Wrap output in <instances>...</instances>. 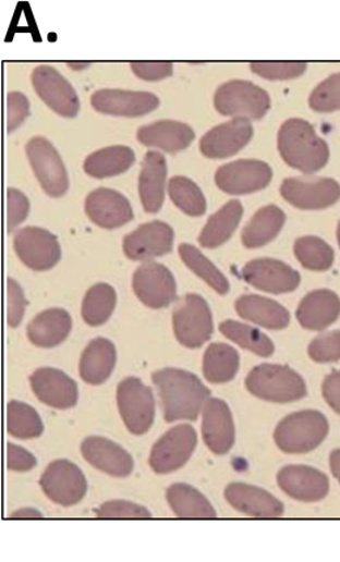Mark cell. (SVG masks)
Returning a JSON list of instances; mask_svg holds the SVG:
<instances>
[{"instance_id": "obj_56", "label": "cell", "mask_w": 340, "mask_h": 562, "mask_svg": "<svg viewBox=\"0 0 340 562\" xmlns=\"http://www.w3.org/2000/svg\"><path fill=\"white\" fill-rule=\"evenodd\" d=\"M337 235H338V242H339V246H340V222H339V225H338Z\"/></svg>"}, {"instance_id": "obj_9", "label": "cell", "mask_w": 340, "mask_h": 562, "mask_svg": "<svg viewBox=\"0 0 340 562\" xmlns=\"http://www.w3.org/2000/svg\"><path fill=\"white\" fill-rule=\"evenodd\" d=\"M196 448V433L190 425H179L167 431L155 443L149 455V466L156 474H170L182 468Z\"/></svg>"}, {"instance_id": "obj_13", "label": "cell", "mask_w": 340, "mask_h": 562, "mask_svg": "<svg viewBox=\"0 0 340 562\" xmlns=\"http://www.w3.org/2000/svg\"><path fill=\"white\" fill-rule=\"evenodd\" d=\"M33 87L41 100L57 114L74 118L81 110L76 90L68 78L50 65H38L32 74Z\"/></svg>"}, {"instance_id": "obj_1", "label": "cell", "mask_w": 340, "mask_h": 562, "mask_svg": "<svg viewBox=\"0 0 340 562\" xmlns=\"http://www.w3.org/2000/svg\"><path fill=\"white\" fill-rule=\"evenodd\" d=\"M153 381L167 423L196 420L211 395L201 379L186 370L162 369L154 372Z\"/></svg>"}, {"instance_id": "obj_16", "label": "cell", "mask_w": 340, "mask_h": 562, "mask_svg": "<svg viewBox=\"0 0 340 562\" xmlns=\"http://www.w3.org/2000/svg\"><path fill=\"white\" fill-rule=\"evenodd\" d=\"M280 194L290 205L300 209H324L340 199V185L332 179H287Z\"/></svg>"}, {"instance_id": "obj_41", "label": "cell", "mask_w": 340, "mask_h": 562, "mask_svg": "<svg viewBox=\"0 0 340 562\" xmlns=\"http://www.w3.org/2000/svg\"><path fill=\"white\" fill-rule=\"evenodd\" d=\"M7 430L20 440H32L42 435L44 424L31 405L12 401L7 405Z\"/></svg>"}, {"instance_id": "obj_44", "label": "cell", "mask_w": 340, "mask_h": 562, "mask_svg": "<svg viewBox=\"0 0 340 562\" xmlns=\"http://www.w3.org/2000/svg\"><path fill=\"white\" fill-rule=\"evenodd\" d=\"M251 69L254 74L268 78V81H290V78L303 75L306 70L305 62H253Z\"/></svg>"}, {"instance_id": "obj_37", "label": "cell", "mask_w": 340, "mask_h": 562, "mask_svg": "<svg viewBox=\"0 0 340 562\" xmlns=\"http://www.w3.org/2000/svg\"><path fill=\"white\" fill-rule=\"evenodd\" d=\"M117 305V293L113 286L105 283L96 284L85 294L82 306L84 322L97 327L107 323Z\"/></svg>"}, {"instance_id": "obj_35", "label": "cell", "mask_w": 340, "mask_h": 562, "mask_svg": "<svg viewBox=\"0 0 340 562\" xmlns=\"http://www.w3.org/2000/svg\"><path fill=\"white\" fill-rule=\"evenodd\" d=\"M167 500L180 518H214L215 509L199 490L187 484H173L167 490Z\"/></svg>"}, {"instance_id": "obj_14", "label": "cell", "mask_w": 340, "mask_h": 562, "mask_svg": "<svg viewBox=\"0 0 340 562\" xmlns=\"http://www.w3.org/2000/svg\"><path fill=\"white\" fill-rule=\"evenodd\" d=\"M133 288L136 297L150 309H162L172 304L177 296L173 273L156 261H147L137 267Z\"/></svg>"}, {"instance_id": "obj_51", "label": "cell", "mask_w": 340, "mask_h": 562, "mask_svg": "<svg viewBox=\"0 0 340 562\" xmlns=\"http://www.w3.org/2000/svg\"><path fill=\"white\" fill-rule=\"evenodd\" d=\"M37 461L29 451L16 447V444H7V467L16 473H26L36 467Z\"/></svg>"}, {"instance_id": "obj_47", "label": "cell", "mask_w": 340, "mask_h": 562, "mask_svg": "<svg viewBox=\"0 0 340 562\" xmlns=\"http://www.w3.org/2000/svg\"><path fill=\"white\" fill-rule=\"evenodd\" d=\"M97 516H101V518H150V513L146 508L133 502L110 501L105 502L97 510Z\"/></svg>"}, {"instance_id": "obj_36", "label": "cell", "mask_w": 340, "mask_h": 562, "mask_svg": "<svg viewBox=\"0 0 340 562\" xmlns=\"http://www.w3.org/2000/svg\"><path fill=\"white\" fill-rule=\"evenodd\" d=\"M239 368V352L231 345L214 343L208 346L203 357V375L211 383L231 382Z\"/></svg>"}, {"instance_id": "obj_11", "label": "cell", "mask_w": 340, "mask_h": 562, "mask_svg": "<svg viewBox=\"0 0 340 562\" xmlns=\"http://www.w3.org/2000/svg\"><path fill=\"white\" fill-rule=\"evenodd\" d=\"M39 486L52 502L62 506L76 505L88 488L81 468L69 461L50 463L39 480Z\"/></svg>"}, {"instance_id": "obj_12", "label": "cell", "mask_w": 340, "mask_h": 562, "mask_svg": "<svg viewBox=\"0 0 340 562\" xmlns=\"http://www.w3.org/2000/svg\"><path fill=\"white\" fill-rule=\"evenodd\" d=\"M272 169L260 160H238L226 163L215 174L216 185L227 194L244 195L259 192L268 186Z\"/></svg>"}, {"instance_id": "obj_55", "label": "cell", "mask_w": 340, "mask_h": 562, "mask_svg": "<svg viewBox=\"0 0 340 562\" xmlns=\"http://www.w3.org/2000/svg\"><path fill=\"white\" fill-rule=\"evenodd\" d=\"M68 65L70 69L74 71H83L89 68L90 63H69Z\"/></svg>"}, {"instance_id": "obj_15", "label": "cell", "mask_w": 340, "mask_h": 562, "mask_svg": "<svg viewBox=\"0 0 340 562\" xmlns=\"http://www.w3.org/2000/svg\"><path fill=\"white\" fill-rule=\"evenodd\" d=\"M241 274L246 283L257 288V290L272 294L293 292L301 281L300 273L296 270H293L284 261L272 258L248 261L242 268Z\"/></svg>"}, {"instance_id": "obj_23", "label": "cell", "mask_w": 340, "mask_h": 562, "mask_svg": "<svg viewBox=\"0 0 340 562\" xmlns=\"http://www.w3.org/2000/svg\"><path fill=\"white\" fill-rule=\"evenodd\" d=\"M278 484L284 493L303 502H316L329 493L327 476L306 466H287L278 475Z\"/></svg>"}, {"instance_id": "obj_5", "label": "cell", "mask_w": 340, "mask_h": 562, "mask_svg": "<svg viewBox=\"0 0 340 562\" xmlns=\"http://www.w3.org/2000/svg\"><path fill=\"white\" fill-rule=\"evenodd\" d=\"M221 115L260 120L271 107V98L264 88L252 82L231 81L220 85L214 97Z\"/></svg>"}, {"instance_id": "obj_53", "label": "cell", "mask_w": 340, "mask_h": 562, "mask_svg": "<svg viewBox=\"0 0 340 562\" xmlns=\"http://www.w3.org/2000/svg\"><path fill=\"white\" fill-rule=\"evenodd\" d=\"M331 471L340 482V450L332 451L330 456Z\"/></svg>"}, {"instance_id": "obj_52", "label": "cell", "mask_w": 340, "mask_h": 562, "mask_svg": "<svg viewBox=\"0 0 340 562\" xmlns=\"http://www.w3.org/2000/svg\"><path fill=\"white\" fill-rule=\"evenodd\" d=\"M323 392L327 404L340 415V370L326 377Z\"/></svg>"}, {"instance_id": "obj_40", "label": "cell", "mask_w": 340, "mask_h": 562, "mask_svg": "<svg viewBox=\"0 0 340 562\" xmlns=\"http://www.w3.org/2000/svg\"><path fill=\"white\" fill-rule=\"evenodd\" d=\"M180 257L190 270L212 288L219 294L229 292V281L226 274L216 267L211 260L203 255L198 248L190 244H182L179 247Z\"/></svg>"}, {"instance_id": "obj_30", "label": "cell", "mask_w": 340, "mask_h": 562, "mask_svg": "<svg viewBox=\"0 0 340 562\" xmlns=\"http://www.w3.org/2000/svg\"><path fill=\"white\" fill-rule=\"evenodd\" d=\"M72 319L64 309H49L32 320L26 329L29 342L39 349H54L70 335Z\"/></svg>"}, {"instance_id": "obj_3", "label": "cell", "mask_w": 340, "mask_h": 562, "mask_svg": "<svg viewBox=\"0 0 340 562\" xmlns=\"http://www.w3.org/2000/svg\"><path fill=\"white\" fill-rule=\"evenodd\" d=\"M245 384L251 394L272 403L296 402L307 394L303 377L284 365L255 366L248 372Z\"/></svg>"}, {"instance_id": "obj_7", "label": "cell", "mask_w": 340, "mask_h": 562, "mask_svg": "<svg viewBox=\"0 0 340 562\" xmlns=\"http://www.w3.org/2000/svg\"><path fill=\"white\" fill-rule=\"evenodd\" d=\"M118 410L129 431L135 436L147 433L155 420L153 390L135 377L123 379L117 389Z\"/></svg>"}, {"instance_id": "obj_18", "label": "cell", "mask_w": 340, "mask_h": 562, "mask_svg": "<svg viewBox=\"0 0 340 562\" xmlns=\"http://www.w3.org/2000/svg\"><path fill=\"white\" fill-rule=\"evenodd\" d=\"M253 134L251 121L233 118L203 135L199 144L201 152L208 159H227L244 148L252 140Z\"/></svg>"}, {"instance_id": "obj_42", "label": "cell", "mask_w": 340, "mask_h": 562, "mask_svg": "<svg viewBox=\"0 0 340 562\" xmlns=\"http://www.w3.org/2000/svg\"><path fill=\"white\" fill-rule=\"evenodd\" d=\"M294 255L307 270L327 271L333 264L332 247L316 235H305L294 242Z\"/></svg>"}, {"instance_id": "obj_34", "label": "cell", "mask_w": 340, "mask_h": 562, "mask_svg": "<svg viewBox=\"0 0 340 562\" xmlns=\"http://www.w3.org/2000/svg\"><path fill=\"white\" fill-rule=\"evenodd\" d=\"M135 162L134 150L126 146H111L96 150L84 161V172L104 180L126 172Z\"/></svg>"}, {"instance_id": "obj_21", "label": "cell", "mask_w": 340, "mask_h": 562, "mask_svg": "<svg viewBox=\"0 0 340 562\" xmlns=\"http://www.w3.org/2000/svg\"><path fill=\"white\" fill-rule=\"evenodd\" d=\"M33 392L44 404L56 410H69L77 403V384L62 370L38 369L31 376Z\"/></svg>"}, {"instance_id": "obj_46", "label": "cell", "mask_w": 340, "mask_h": 562, "mask_svg": "<svg viewBox=\"0 0 340 562\" xmlns=\"http://www.w3.org/2000/svg\"><path fill=\"white\" fill-rule=\"evenodd\" d=\"M28 198L20 190L9 188L7 192V228H9V232L12 233L13 229L22 224L28 218Z\"/></svg>"}, {"instance_id": "obj_29", "label": "cell", "mask_w": 340, "mask_h": 562, "mask_svg": "<svg viewBox=\"0 0 340 562\" xmlns=\"http://www.w3.org/2000/svg\"><path fill=\"white\" fill-rule=\"evenodd\" d=\"M239 316L268 330H283L290 325L291 316L284 306L271 298L245 294L235 301Z\"/></svg>"}, {"instance_id": "obj_26", "label": "cell", "mask_w": 340, "mask_h": 562, "mask_svg": "<svg viewBox=\"0 0 340 562\" xmlns=\"http://www.w3.org/2000/svg\"><path fill=\"white\" fill-rule=\"evenodd\" d=\"M296 317L304 329L323 331L340 317V298L329 290L311 292L301 301Z\"/></svg>"}, {"instance_id": "obj_24", "label": "cell", "mask_w": 340, "mask_h": 562, "mask_svg": "<svg viewBox=\"0 0 340 562\" xmlns=\"http://www.w3.org/2000/svg\"><path fill=\"white\" fill-rule=\"evenodd\" d=\"M82 454L90 466L110 476L126 477L134 469L133 457L127 451L104 437L85 438Z\"/></svg>"}, {"instance_id": "obj_4", "label": "cell", "mask_w": 340, "mask_h": 562, "mask_svg": "<svg viewBox=\"0 0 340 562\" xmlns=\"http://www.w3.org/2000/svg\"><path fill=\"white\" fill-rule=\"evenodd\" d=\"M329 433V422L318 411H301L283 418L274 440L287 454H305L317 449Z\"/></svg>"}, {"instance_id": "obj_54", "label": "cell", "mask_w": 340, "mask_h": 562, "mask_svg": "<svg viewBox=\"0 0 340 562\" xmlns=\"http://www.w3.org/2000/svg\"><path fill=\"white\" fill-rule=\"evenodd\" d=\"M12 516H17V518H37V516H42V514L35 509H22L13 513Z\"/></svg>"}, {"instance_id": "obj_28", "label": "cell", "mask_w": 340, "mask_h": 562, "mask_svg": "<svg viewBox=\"0 0 340 562\" xmlns=\"http://www.w3.org/2000/svg\"><path fill=\"white\" fill-rule=\"evenodd\" d=\"M137 140L144 146L156 147L169 154L186 149L194 140L195 133L189 124L179 121H157L137 130Z\"/></svg>"}, {"instance_id": "obj_25", "label": "cell", "mask_w": 340, "mask_h": 562, "mask_svg": "<svg viewBox=\"0 0 340 562\" xmlns=\"http://www.w3.org/2000/svg\"><path fill=\"white\" fill-rule=\"evenodd\" d=\"M167 160L160 152L149 150L139 174V196L144 211L159 212L166 199Z\"/></svg>"}, {"instance_id": "obj_31", "label": "cell", "mask_w": 340, "mask_h": 562, "mask_svg": "<svg viewBox=\"0 0 340 562\" xmlns=\"http://www.w3.org/2000/svg\"><path fill=\"white\" fill-rule=\"evenodd\" d=\"M117 363V351L113 343L105 338L92 340L84 350L78 370L84 382L101 384L111 376Z\"/></svg>"}, {"instance_id": "obj_22", "label": "cell", "mask_w": 340, "mask_h": 562, "mask_svg": "<svg viewBox=\"0 0 340 562\" xmlns=\"http://www.w3.org/2000/svg\"><path fill=\"white\" fill-rule=\"evenodd\" d=\"M202 435L207 448L214 454L229 453L235 440L233 416L221 399H208L203 408Z\"/></svg>"}, {"instance_id": "obj_6", "label": "cell", "mask_w": 340, "mask_h": 562, "mask_svg": "<svg viewBox=\"0 0 340 562\" xmlns=\"http://www.w3.org/2000/svg\"><path fill=\"white\" fill-rule=\"evenodd\" d=\"M173 330L177 340L186 349H199L212 337V313L199 294L189 293L180 300L173 311Z\"/></svg>"}, {"instance_id": "obj_20", "label": "cell", "mask_w": 340, "mask_h": 562, "mask_svg": "<svg viewBox=\"0 0 340 562\" xmlns=\"http://www.w3.org/2000/svg\"><path fill=\"white\" fill-rule=\"evenodd\" d=\"M85 213L90 221L104 229H116L134 219L133 208L126 196L116 190L100 187L85 199Z\"/></svg>"}, {"instance_id": "obj_32", "label": "cell", "mask_w": 340, "mask_h": 562, "mask_svg": "<svg viewBox=\"0 0 340 562\" xmlns=\"http://www.w3.org/2000/svg\"><path fill=\"white\" fill-rule=\"evenodd\" d=\"M286 224V213L277 206L262 207L242 231V244L257 248L270 244Z\"/></svg>"}, {"instance_id": "obj_19", "label": "cell", "mask_w": 340, "mask_h": 562, "mask_svg": "<svg viewBox=\"0 0 340 562\" xmlns=\"http://www.w3.org/2000/svg\"><path fill=\"white\" fill-rule=\"evenodd\" d=\"M98 113L116 117H142L160 105L159 97L149 91L100 89L90 97Z\"/></svg>"}, {"instance_id": "obj_38", "label": "cell", "mask_w": 340, "mask_h": 562, "mask_svg": "<svg viewBox=\"0 0 340 562\" xmlns=\"http://www.w3.org/2000/svg\"><path fill=\"white\" fill-rule=\"evenodd\" d=\"M220 332L222 335L232 340L235 344L242 346V349L251 351L260 357H270L274 355L275 345L271 339L265 335L254 327L235 322V320H226L220 323Z\"/></svg>"}, {"instance_id": "obj_50", "label": "cell", "mask_w": 340, "mask_h": 562, "mask_svg": "<svg viewBox=\"0 0 340 562\" xmlns=\"http://www.w3.org/2000/svg\"><path fill=\"white\" fill-rule=\"evenodd\" d=\"M130 68L137 77L147 82H157L173 75V63L170 62H133Z\"/></svg>"}, {"instance_id": "obj_48", "label": "cell", "mask_w": 340, "mask_h": 562, "mask_svg": "<svg viewBox=\"0 0 340 562\" xmlns=\"http://www.w3.org/2000/svg\"><path fill=\"white\" fill-rule=\"evenodd\" d=\"M25 306L23 288L15 280L9 279L7 281V323L12 329L22 323Z\"/></svg>"}, {"instance_id": "obj_45", "label": "cell", "mask_w": 340, "mask_h": 562, "mask_svg": "<svg viewBox=\"0 0 340 562\" xmlns=\"http://www.w3.org/2000/svg\"><path fill=\"white\" fill-rule=\"evenodd\" d=\"M313 362L325 364L340 359V330L325 333L313 340L307 349Z\"/></svg>"}, {"instance_id": "obj_39", "label": "cell", "mask_w": 340, "mask_h": 562, "mask_svg": "<svg viewBox=\"0 0 340 562\" xmlns=\"http://www.w3.org/2000/svg\"><path fill=\"white\" fill-rule=\"evenodd\" d=\"M168 194L175 207H179L183 213L194 216V218L205 215L207 209L205 194H203L201 187L196 185L193 180L187 179V176L175 175L173 179H170L168 183Z\"/></svg>"}, {"instance_id": "obj_49", "label": "cell", "mask_w": 340, "mask_h": 562, "mask_svg": "<svg viewBox=\"0 0 340 562\" xmlns=\"http://www.w3.org/2000/svg\"><path fill=\"white\" fill-rule=\"evenodd\" d=\"M29 115V101L22 91H10L7 96V126L10 133L22 126Z\"/></svg>"}, {"instance_id": "obj_17", "label": "cell", "mask_w": 340, "mask_h": 562, "mask_svg": "<svg viewBox=\"0 0 340 562\" xmlns=\"http://www.w3.org/2000/svg\"><path fill=\"white\" fill-rule=\"evenodd\" d=\"M173 228L163 221H150L123 240V252L131 260H149L172 252Z\"/></svg>"}, {"instance_id": "obj_10", "label": "cell", "mask_w": 340, "mask_h": 562, "mask_svg": "<svg viewBox=\"0 0 340 562\" xmlns=\"http://www.w3.org/2000/svg\"><path fill=\"white\" fill-rule=\"evenodd\" d=\"M13 248L19 259L35 271H48L61 259V245L58 239L42 228L20 229L13 240Z\"/></svg>"}, {"instance_id": "obj_2", "label": "cell", "mask_w": 340, "mask_h": 562, "mask_svg": "<svg viewBox=\"0 0 340 562\" xmlns=\"http://www.w3.org/2000/svg\"><path fill=\"white\" fill-rule=\"evenodd\" d=\"M278 148L288 166L306 174L318 172L330 157L329 146L312 124L301 118H291L281 124Z\"/></svg>"}, {"instance_id": "obj_8", "label": "cell", "mask_w": 340, "mask_h": 562, "mask_svg": "<svg viewBox=\"0 0 340 562\" xmlns=\"http://www.w3.org/2000/svg\"><path fill=\"white\" fill-rule=\"evenodd\" d=\"M25 150L44 192L51 198H61L68 193V170L56 147L45 137L36 136L26 144Z\"/></svg>"}, {"instance_id": "obj_27", "label": "cell", "mask_w": 340, "mask_h": 562, "mask_svg": "<svg viewBox=\"0 0 340 562\" xmlns=\"http://www.w3.org/2000/svg\"><path fill=\"white\" fill-rule=\"evenodd\" d=\"M226 499L239 512L272 518L284 513L283 503L266 490L248 486V484L233 482L226 489Z\"/></svg>"}, {"instance_id": "obj_43", "label": "cell", "mask_w": 340, "mask_h": 562, "mask_svg": "<svg viewBox=\"0 0 340 562\" xmlns=\"http://www.w3.org/2000/svg\"><path fill=\"white\" fill-rule=\"evenodd\" d=\"M309 105L319 113H329V111L340 109V72L326 77L314 88L309 97Z\"/></svg>"}, {"instance_id": "obj_33", "label": "cell", "mask_w": 340, "mask_h": 562, "mask_svg": "<svg viewBox=\"0 0 340 562\" xmlns=\"http://www.w3.org/2000/svg\"><path fill=\"white\" fill-rule=\"evenodd\" d=\"M244 215L241 201L231 200L208 219L199 234V244L206 248L219 247L232 237Z\"/></svg>"}]
</instances>
